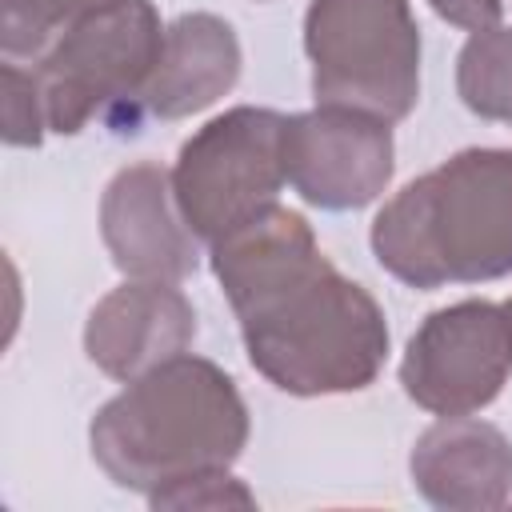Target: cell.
I'll return each mask as SVG.
<instances>
[{
  "label": "cell",
  "mask_w": 512,
  "mask_h": 512,
  "mask_svg": "<svg viewBox=\"0 0 512 512\" xmlns=\"http://www.w3.org/2000/svg\"><path fill=\"white\" fill-rule=\"evenodd\" d=\"M248 364L288 396H344L376 384L388 360V320L376 296L348 280L316 244L312 224L272 204L208 244Z\"/></svg>",
  "instance_id": "6da1fadb"
},
{
  "label": "cell",
  "mask_w": 512,
  "mask_h": 512,
  "mask_svg": "<svg viewBox=\"0 0 512 512\" xmlns=\"http://www.w3.org/2000/svg\"><path fill=\"white\" fill-rule=\"evenodd\" d=\"M248 432L236 380L220 364L180 352L96 408L88 448L116 488L152 496L172 480L232 468Z\"/></svg>",
  "instance_id": "7a4b0ae2"
},
{
  "label": "cell",
  "mask_w": 512,
  "mask_h": 512,
  "mask_svg": "<svg viewBox=\"0 0 512 512\" xmlns=\"http://www.w3.org/2000/svg\"><path fill=\"white\" fill-rule=\"evenodd\" d=\"M376 264L416 292L512 272V148H464L408 180L372 220Z\"/></svg>",
  "instance_id": "3957f363"
},
{
  "label": "cell",
  "mask_w": 512,
  "mask_h": 512,
  "mask_svg": "<svg viewBox=\"0 0 512 512\" xmlns=\"http://www.w3.org/2000/svg\"><path fill=\"white\" fill-rule=\"evenodd\" d=\"M164 32L152 0H108L68 24L32 64L48 132L76 136L96 116L116 132H136L140 92L160 60Z\"/></svg>",
  "instance_id": "277c9868"
},
{
  "label": "cell",
  "mask_w": 512,
  "mask_h": 512,
  "mask_svg": "<svg viewBox=\"0 0 512 512\" xmlns=\"http://www.w3.org/2000/svg\"><path fill=\"white\" fill-rule=\"evenodd\" d=\"M304 56L316 104L396 124L420 100V24L408 0H312Z\"/></svg>",
  "instance_id": "5b68a950"
},
{
  "label": "cell",
  "mask_w": 512,
  "mask_h": 512,
  "mask_svg": "<svg viewBox=\"0 0 512 512\" xmlns=\"http://www.w3.org/2000/svg\"><path fill=\"white\" fill-rule=\"evenodd\" d=\"M284 112L236 104L196 128L172 164L180 220L200 244H216L240 224L268 212L288 184Z\"/></svg>",
  "instance_id": "8992f818"
},
{
  "label": "cell",
  "mask_w": 512,
  "mask_h": 512,
  "mask_svg": "<svg viewBox=\"0 0 512 512\" xmlns=\"http://www.w3.org/2000/svg\"><path fill=\"white\" fill-rule=\"evenodd\" d=\"M512 376V320L504 304L460 300L436 308L408 336L400 360L404 396L432 416L488 408Z\"/></svg>",
  "instance_id": "52a82bcc"
},
{
  "label": "cell",
  "mask_w": 512,
  "mask_h": 512,
  "mask_svg": "<svg viewBox=\"0 0 512 512\" xmlns=\"http://www.w3.org/2000/svg\"><path fill=\"white\" fill-rule=\"evenodd\" d=\"M396 172L392 124L316 104L284 120V176L292 192L324 212H356L384 196Z\"/></svg>",
  "instance_id": "ba28073f"
},
{
  "label": "cell",
  "mask_w": 512,
  "mask_h": 512,
  "mask_svg": "<svg viewBox=\"0 0 512 512\" xmlns=\"http://www.w3.org/2000/svg\"><path fill=\"white\" fill-rule=\"evenodd\" d=\"M100 236L128 280L180 284L196 272V236L180 220L172 172L156 160L120 168L100 196Z\"/></svg>",
  "instance_id": "9c48e42d"
},
{
  "label": "cell",
  "mask_w": 512,
  "mask_h": 512,
  "mask_svg": "<svg viewBox=\"0 0 512 512\" xmlns=\"http://www.w3.org/2000/svg\"><path fill=\"white\" fill-rule=\"evenodd\" d=\"M196 340V312L176 284L128 280L112 288L84 324L88 360L112 380H136L148 368L188 352Z\"/></svg>",
  "instance_id": "30bf717a"
},
{
  "label": "cell",
  "mask_w": 512,
  "mask_h": 512,
  "mask_svg": "<svg viewBox=\"0 0 512 512\" xmlns=\"http://www.w3.org/2000/svg\"><path fill=\"white\" fill-rule=\"evenodd\" d=\"M412 488L448 512L500 508L512 496V444L476 416H440L424 428L408 456Z\"/></svg>",
  "instance_id": "8fae6325"
},
{
  "label": "cell",
  "mask_w": 512,
  "mask_h": 512,
  "mask_svg": "<svg viewBox=\"0 0 512 512\" xmlns=\"http://www.w3.org/2000/svg\"><path fill=\"white\" fill-rule=\"evenodd\" d=\"M240 40L224 16L184 12L168 24L160 60L140 92V116L184 120L212 108L240 80Z\"/></svg>",
  "instance_id": "7c38bea8"
},
{
  "label": "cell",
  "mask_w": 512,
  "mask_h": 512,
  "mask_svg": "<svg viewBox=\"0 0 512 512\" xmlns=\"http://www.w3.org/2000/svg\"><path fill=\"white\" fill-rule=\"evenodd\" d=\"M460 104L496 124H512V24L480 28L456 56Z\"/></svg>",
  "instance_id": "4fadbf2b"
},
{
  "label": "cell",
  "mask_w": 512,
  "mask_h": 512,
  "mask_svg": "<svg viewBox=\"0 0 512 512\" xmlns=\"http://www.w3.org/2000/svg\"><path fill=\"white\" fill-rule=\"evenodd\" d=\"M108 0H0V48L4 60H40L52 40L84 12Z\"/></svg>",
  "instance_id": "5bb4252c"
},
{
  "label": "cell",
  "mask_w": 512,
  "mask_h": 512,
  "mask_svg": "<svg viewBox=\"0 0 512 512\" xmlns=\"http://www.w3.org/2000/svg\"><path fill=\"white\" fill-rule=\"evenodd\" d=\"M0 80H4V128H0L4 144L8 148H40V140L48 132V112H44L36 72L20 68L16 60H4Z\"/></svg>",
  "instance_id": "9a60e30c"
},
{
  "label": "cell",
  "mask_w": 512,
  "mask_h": 512,
  "mask_svg": "<svg viewBox=\"0 0 512 512\" xmlns=\"http://www.w3.org/2000/svg\"><path fill=\"white\" fill-rule=\"evenodd\" d=\"M144 500L152 508H256V496L228 468H212V472L172 480V484L156 488Z\"/></svg>",
  "instance_id": "2e32d148"
},
{
  "label": "cell",
  "mask_w": 512,
  "mask_h": 512,
  "mask_svg": "<svg viewBox=\"0 0 512 512\" xmlns=\"http://www.w3.org/2000/svg\"><path fill=\"white\" fill-rule=\"evenodd\" d=\"M428 4L440 20H448L452 28H464V32L492 28L504 16V0H428Z\"/></svg>",
  "instance_id": "e0dca14e"
},
{
  "label": "cell",
  "mask_w": 512,
  "mask_h": 512,
  "mask_svg": "<svg viewBox=\"0 0 512 512\" xmlns=\"http://www.w3.org/2000/svg\"><path fill=\"white\" fill-rule=\"evenodd\" d=\"M504 312H508V320H512V296H508V300H504Z\"/></svg>",
  "instance_id": "ac0fdd59"
}]
</instances>
